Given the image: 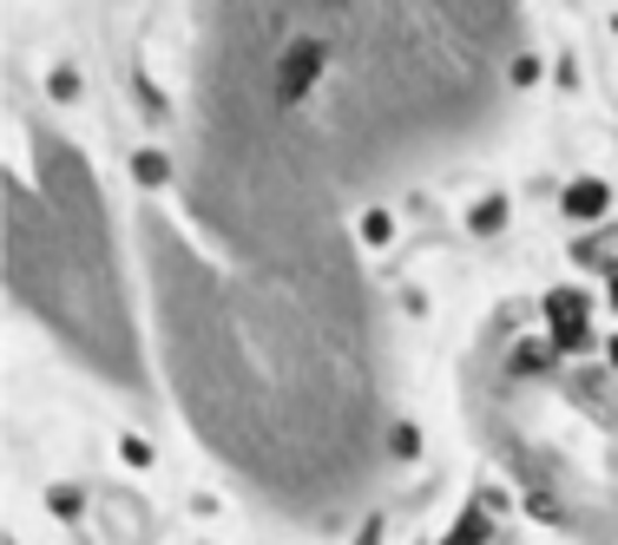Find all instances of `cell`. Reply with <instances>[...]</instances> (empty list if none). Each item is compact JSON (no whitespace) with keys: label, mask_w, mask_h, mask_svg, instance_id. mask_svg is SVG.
I'll list each match as a JSON object with an SVG mask.
<instances>
[{"label":"cell","mask_w":618,"mask_h":545,"mask_svg":"<svg viewBox=\"0 0 618 545\" xmlns=\"http://www.w3.org/2000/svg\"><path fill=\"white\" fill-rule=\"evenodd\" d=\"M382 454H389V460H402V467H414V460H421V427L395 414V420H389V440H382Z\"/></svg>","instance_id":"cell-11"},{"label":"cell","mask_w":618,"mask_h":545,"mask_svg":"<svg viewBox=\"0 0 618 545\" xmlns=\"http://www.w3.org/2000/svg\"><path fill=\"white\" fill-rule=\"evenodd\" d=\"M618 205V191L599 178V171H572L566 185H559V210H566V224H606V210Z\"/></svg>","instance_id":"cell-5"},{"label":"cell","mask_w":618,"mask_h":545,"mask_svg":"<svg viewBox=\"0 0 618 545\" xmlns=\"http://www.w3.org/2000/svg\"><path fill=\"white\" fill-rule=\"evenodd\" d=\"M606 303H612V316H618V264L606 270Z\"/></svg>","instance_id":"cell-17"},{"label":"cell","mask_w":618,"mask_h":545,"mask_svg":"<svg viewBox=\"0 0 618 545\" xmlns=\"http://www.w3.org/2000/svg\"><path fill=\"white\" fill-rule=\"evenodd\" d=\"M7 545H13V539H7Z\"/></svg>","instance_id":"cell-19"},{"label":"cell","mask_w":618,"mask_h":545,"mask_svg":"<svg viewBox=\"0 0 618 545\" xmlns=\"http://www.w3.org/2000/svg\"><path fill=\"white\" fill-rule=\"evenodd\" d=\"M606 368H618V329L606 336Z\"/></svg>","instance_id":"cell-18"},{"label":"cell","mask_w":618,"mask_h":545,"mask_svg":"<svg viewBox=\"0 0 618 545\" xmlns=\"http://www.w3.org/2000/svg\"><path fill=\"white\" fill-rule=\"evenodd\" d=\"M507 217H513L507 191H481V198L468 205V217H461V224H468L474 237H500V230H507Z\"/></svg>","instance_id":"cell-8"},{"label":"cell","mask_w":618,"mask_h":545,"mask_svg":"<svg viewBox=\"0 0 618 545\" xmlns=\"http://www.w3.org/2000/svg\"><path fill=\"white\" fill-rule=\"evenodd\" d=\"M47 99H53V106H79V99H86V72L72 67V60H53V67H47Z\"/></svg>","instance_id":"cell-10"},{"label":"cell","mask_w":618,"mask_h":545,"mask_svg":"<svg viewBox=\"0 0 618 545\" xmlns=\"http://www.w3.org/2000/svg\"><path fill=\"white\" fill-rule=\"evenodd\" d=\"M487 539H493V513H487L481 499H474V506H468L448 533H441V545H487Z\"/></svg>","instance_id":"cell-9"},{"label":"cell","mask_w":618,"mask_h":545,"mask_svg":"<svg viewBox=\"0 0 618 545\" xmlns=\"http://www.w3.org/2000/svg\"><path fill=\"white\" fill-rule=\"evenodd\" d=\"M382 526H389V519H382V513H369V519H362V533H355V545H382Z\"/></svg>","instance_id":"cell-16"},{"label":"cell","mask_w":618,"mask_h":545,"mask_svg":"<svg viewBox=\"0 0 618 545\" xmlns=\"http://www.w3.org/2000/svg\"><path fill=\"white\" fill-rule=\"evenodd\" d=\"M310 27L323 86L290 126L336 185L389 178V165L487 126L520 53L513 7H310Z\"/></svg>","instance_id":"cell-2"},{"label":"cell","mask_w":618,"mask_h":545,"mask_svg":"<svg viewBox=\"0 0 618 545\" xmlns=\"http://www.w3.org/2000/svg\"><path fill=\"white\" fill-rule=\"evenodd\" d=\"M119 460H126L133 474H151V460H158V454H151V440H145V434H119Z\"/></svg>","instance_id":"cell-15"},{"label":"cell","mask_w":618,"mask_h":545,"mask_svg":"<svg viewBox=\"0 0 618 545\" xmlns=\"http://www.w3.org/2000/svg\"><path fill=\"white\" fill-rule=\"evenodd\" d=\"M552 361H559L552 341H520V348H513V375H547Z\"/></svg>","instance_id":"cell-14"},{"label":"cell","mask_w":618,"mask_h":545,"mask_svg":"<svg viewBox=\"0 0 618 545\" xmlns=\"http://www.w3.org/2000/svg\"><path fill=\"white\" fill-rule=\"evenodd\" d=\"M395 230H402V224H395V210L389 205H362L355 210V244H362V250H389Z\"/></svg>","instance_id":"cell-7"},{"label":"cell","mask_w":618,"mask_h":545,"mask_svg":"<svg viewBox=\"0 0 618 545\" xmlns=\"http://www.w3.org/2000/svg\"><path fill=\"white\" fill-rule=\"evenodd\" d=\"M178 191L145 210L165 368L205 447L271 506L336 519L389 440L375 316L336 178L210 7Z\"/></svg>","instance_id":"cell-1"},{"label":"cell","mask_w":618,"mask_h":545,"mask_svg":"<svg viewBox=\"0 0 618 545\" xmlns=\"http://www.w3.org/2000/svg\"><path fill=\"white\" fill-rule=\"evenodd\" d=\"M540 316H547L552 355H592V348H606L599 329H592V289H579V283H552L547 296H540Z\"/></svg>","instance_id":"cell-4"},{"label":"cell","mask_w":618,"mask_h":545,"mask_svg":"<svg viewBox=\"0 0 618 545\" xmlns=\"http://www.w3.org/2000/svg\"><path fill=\"white\" fill-rule=\"evenodd\" d=\"M126 171H133V185L145 191V198H171L178 191V158L165 151V145H133V158H126Z\"/></svg>","instance_id":"cell-6"},{"label":"cell","mask_w":618,"mask_h":545,"mask_svg":"<svg viewBox=\"0 0 618 545\" xmlns=\"http://www.w3.org/2000/svg\"><path fill=\"white\" fill-rule=\"evenodd\" d=\"M47 506H53V519H67V526H79L92 499H86V486H72V479H53V486H47Z\"/></svg>","instance_id":"cell-12"},{"label":"cell","mask_w":618,"mask_h":545,"mask_svg":"<svg viewBox=\"0 0 618 545\" xmlns=\"http://www.w3.org/2000/svg\"><path fill=\"white\" fill-rule=\"evenodd\" d=\"M7 289L112 388H138L126 270L86 151L27 126V165L7 158Z\"/></svg>","instance_id":"cell-3"},{"label":"cell","mask_w":618,"mask_h":545,"mask_svg":"<svg viewBox=\"0 0 618 545\" xmlns=\"http://www.w3.org/2000/svg\"><path fill=\"white\" fill-rule=\"evenodd\" d=\"M540 72H547V60H540L533 47H520V53L507 60V86H513V92H527V86H540Z\"/></svg>","instance_id":"cell-13"}]
</instances>
